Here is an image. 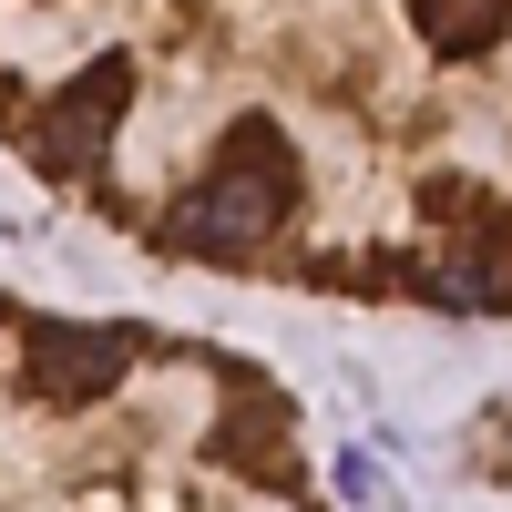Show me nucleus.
Returning <instances> with one entry per match:
<instances>
[{
    "mask_svg": "<svg viewBox=\"0 0 512 512\" xmlns=\"http://www.w3.org/2000/svg\"><path fill=\"white\" fill-rule=\"evenodd\" d=\"M267 441H287V400H256V410L226 420V451H236V461H256Z\"/></svg>",
    "mask_w": 512,
    "mask_h": 512,
    "instance_id": "423d86ee",
    "label": "nucleus"
},
{
    "mask_svg": "<svg viewBox=\"0 0 512 512\" xmlns=\"http://www.w3.org/2000/svg\"><path fill=\"white\" fill-rule=\"evenodd\" d=\"M31 390L52 410H93L123 390V369H134V349H123V328H82V318H41L31 328Z\"/></svg>",
    "mask_w": 512,
    "mask_h": 512,
    "instance_id": "7ed1b4c3",
    "label": "nucleus"
},
{
    "mask_svg": "<svg viewBox=\"0 0 512 512\" xmlns=\"http://www.w3.org/2000/svg\"><path fill=\"white\" fill-rule=\"evenodd\" d=\"M338 492H349V502H369V512H390V482H379V472H369V461H359V451H349V461H338Z\"/></svg>",
    "mask_w": 512,
    "mask_h": 512,
    "instance_id": "0eeeda50",
    "label": "nucleus"
},
{
    "mask_svg": "<svg viewBox=\"0 0 512 512\" xmlns=\"http://www.w3.org/2000/svg\"><path fill=\"white\" fill-rule=\"evenodd\" d=\"M410 21H420V41H431V52L472 62V52H492V41H502L512 0H410Z\"/></svg>",
    "mask_w": 512,
    "mask_h": 512,
    "instance_id": "39448f33",
    "label": "nucleus"
},
{
    "mask_svg": "<svg viewBox=\"0 0 512 512\" xmlns=\"http://www.w3.org/2000/svg\"><path fill=\"white\" fill-rule=\"evenodd\" d=\"M431 308H472V318H492V308H512V256H502V236L482 226V216H461V236H451V256H441V277L420 287Z\"/></svg>",
    "mask_w": 512,
    "mask_h": 512,
    "instance_id": "20e7f679",
    "label": "nucleus"
},
{
    "mask_svg": "<svg viewBox=\"0 0 512 512\" xmlns=\"http://www.w3.org/2000/svg\"><path fill=\"white\" fill-rule=\"evenodd\" d=\"M123 103H134V62H123V52H93L52 103H41V123L21 134V154L41 164V175H62V185L93 175L103 144H113V123H123Z\"/></svg>",
    "mask_w": 512,
    "mask_h": 512,
    "instance_id": "f03ea898",
    "label": "nucleus"
},
{
    "mask_svg": "<svg viewBox=\"0 0 512 512\" xmlns=\"http://www.w3.org/2000/svg\"><path fill=\"white\" fill-rule=\"evenodd\" d=\"M297 185H308V175H297L287 123L236 113L226 144H216V164H205V185L164 216V246H185V256H267V236L287 226Z\"/></svg>",
    "mask_w": 512,
    "mask_h": 512,
    "instance_id": "f257e3e1",
    "label": "nucleus"
}]
</instances>
